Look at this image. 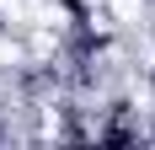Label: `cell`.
Segmentation results:
<instances>
[{
  "instance_id": "1",
  "label": "cell",
  "mask_w": 155,
  "mask_h": 150,
  "mask_svg": "<svg viewBox=\"0 0 155 150\" xmlns=\"http://www.w3.org/2000/svg\"><path fill=\"white\" fill-rule=\"evenodd\" d=\"M144 139L155 145V102H150V113H144Z\"/></svg>"
}]
</instances>
